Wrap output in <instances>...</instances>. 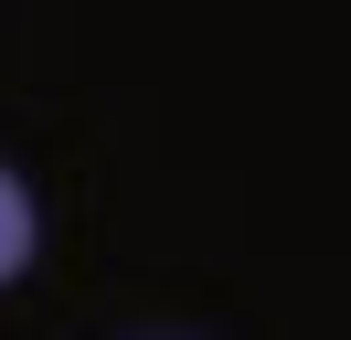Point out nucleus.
Wrapping results in <instances>:
<instances>
[{"label":"nucleus","instance_id":"1","mask_svg":"<svg viewBox=\"0 0 351 340\" xmlns=\"http://www.w3.org/2000/svg\"><path fill=\"white\" fill-rule=\"evenodd\" d=\"M32 234H43V223H32V191H22V170H0V287L32 266Z\"/></svg>","mask_w":351,"mask_h":340}]
</instances>
